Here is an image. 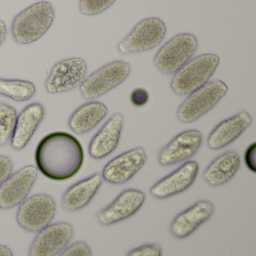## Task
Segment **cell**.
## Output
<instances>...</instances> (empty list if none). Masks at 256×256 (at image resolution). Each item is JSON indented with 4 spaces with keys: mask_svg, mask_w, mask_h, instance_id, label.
I'll return each mask as SVG.
<instances>
[{
    "mask_svg": "<svg viewBox=\"0 0 256 256\" xmlns=\"http://www.w3.org/2000/svg\"><path fill=\"white\" fill-rule=\"evenodd\" d=\"M84 154L82 144L68 133H50L37 146L36 162L38 170L49 179H70L82 168Z\"/></svg>",
    "mask_w": 256,
    "mask_h": 256,
    "instance_id": "1",
    "label": "cell"
},
{
    "mask_svg": "<svg viewBox=\"0 0 256 256\" xmlns=\"http://www.w3.org/2000/svg\"><path fill=\"white\" fill-rule=\"evenodd\" d=\"M54 18V10L50 2L34 4L13 20L12 34L14 41L20 44L35 42L50 29Z\"/></svg>",
    "mask_w": 256,
    "mask_h": 256,
    "instance_id": "2",
    "label": "cell"
},
{
    "mask_svg": "<svg viewBox=\"0 0 256 256\" xmlns=\"http://www.w3.org/2000/svg\"><path fill=\"white\" fill-rule=\"evenodd\" d=\"M220 64V58L214 54H203L190 60L172 80V90L180 96H188L209 82Z\"/></svg>",
    "mask_w": 256,
    "mask_h": 256,
    "instance_id": "3",
    "label": "cell"
},
{
    "mask_svg": "<svg viewBox=\"0 0 256 256\" xmlns=\"http://www.w3.org/2000/svg\"><path fill=\"white\" fill-rule=\"evenodd\" d=\"M228 92V86L222 80L206 83L198 90L188 96L180 104L176 118L182 124H191L212 110Z\"/></svg>",
    "mask_w": 256,
    "mask_h": 256,
    "instance_id": "4",
    "label": "cell"
},
{
    "mask_svg": "<svg viewBox=\"0 0 256 256\" xmlns=\"http://www.w3.org/2000/svg\"><path fill=\"white\" fill-rule=\"evenodd\" d=\"M198 46L196 36L182 32L170 38L154 56V64L163 76L174 74L196 54Z\"/></svg>",
    "mask_w": 256,
    "mask_h": 256,
    "instance_id": "5",
    "label": "cell"
},
{
    "mask_svg": "<svg viewBox=\"0 0 256 256\" xmlns=\"http://www.w3.org/2000/svg\"><path fill=\"white\" fill-rule=\"evenodd\" d=\"M167 28L158 18H148L138 23L131 32L118 44L120 54L142 53L152 50L164 40Z\"/></svg>",
    "mask_w": 256,
    "mask_h": 256,
    "instance_id": "6",
    "label": "cell"
},
{
    "mask_svg": "<svg viewBox=\"0 0 256 256\" xmlns=\"http://www.w3.org/2000/svg\"><path fill=\"white\" fill-rule=\"evenodd\" d=\"M131 70V65L122 60L114 61L103 66L92 72L80 85L82 96L85 100H92L106 95L124 83Z\"/></svg>",
    "mask_w": 256,
    "mask_h": 256,
    "instance_id": "7",
    "label": "cell"
},
{
    "mask_svg": "<svg viewBox=\"0 0 256 256\" xmlns=\"http://www.w3.org/2000/svg\"><path fill=\"white\" fill-rule=\"evenodd\" d=\"M56 209V203L52 196L34 194L20 205L16 220L24 230L38 232L50 224L54 218Z\"/></svg>",
    "mask_w": 256,
    "mask_h": 256,
    "instance_id": "8",
    "label": "cell"
},
{
    "mask_svg": "<svg viewBox=\"0 0 256 256\" xmlns=\"http://www.w3.org/2000/svg\"><path fill=\"white\" fill-rule=\"evenodd\" d=\"M88 66L80 58H71L56 62L46 80V90L52 94H62L80 86L86 79Z\"/></svg>",
    "mask_w": 256,
    "mask_h": 256,
    "instance_id": "9",
    "label": "cell"
},
{
    "mask_svg": "<svg viewBox=\"0 0 256 256\" xmlns=\"http://www.w3.org/2000/svg\"><path fill=\"white\" fill-rule=\"evenodd\" d=\"M146 194L137 188H127L116 198L98 211L96 220L102 226H110L128 220L134 216L144 204Z\"/></svg>",
    "mask_w": 256,
    "mask_h": 256,
    "instance_id": "10",
    "label": "cell"
},
{
    "mask_svg": "<svg viewBox=\"0 0 256 256\" xmlns=\"http://www.w3.org/2000/svg\"><path fill=\"white\" fill-rule=\"evenodd\" d=\"M148 156L143 148H133L108 162L103 168L102 176L109 184H126L142 168Z\"/></svg>",
    "mask_w": 256,
    "mask_h": 256,
    "instance_id": "11",
    "label": "cell"
},
{
    "mask_svg": "<svg viewBox=\"0 0 256 256\" xmlns=\"http://www.w3.org/2000/svg\"><path fill=\"white\" fill-rule=\"evenodd\" d=\"M74 235L70 223L49 224L38 232L29 248L28 256H56L66 248Z\"/></svg>",
    "mask_w": 256,
    "mask_h": 256,
    "instance_id": "12",
    "label": "cell"
},
{
    "mask_svg": "<svg viewBox=\"0 0 256 256\" xmlns=\"http://www.w3.org/2000/svg\"><path fill=\"white\" fill-rule=\"evenodd\" d=\"M38 176L35 166H28L10 175L0 186V208L10 210L26 199Z\"/></svg>",
    "mask_w": 256,
    "mask_h": 256,
    "instance_id": "13",
    "label": "cell"
},
{
    "mask_svg": "<svg viewBox=\"0 0 256 256\" xmlns=\"http://www.w3.org/2000/svg\"><path fill=\"white\" fill-rule=\"evenodd\" d=\"M202 143L203 136L198 130L182 132L158 151V164L163 167H169L186 161L197 154Z\"/></svg>",
    "mask_w": 256,
    "mask_h": 256,
    "instance_id": "14",
    "label": "cell"
},
{
    "mask_svg": "<svg viewBox=\"0 0 256 256\" xmlns=\"http://www.w3.org/2000/svg\"><path fill=\"white\" fill-rule=\"evenodd\" d=\"M198 172L197 162H186L154 184L150 188V194L158 200H164L180 194L194 184Z\"/></svg>",
    "mask_w": 256,
    "mask_h": 256,
    "instance_id": "15",
    "label": "cell"
},
{
    "mask_svg": "<svg viewBox=\"0 0 256 256\" xmlns=\"http://www.w3.org/2000/svg\"><path fill=\"white\" fill-rule=\"evenodd\" d=\"M214 212L215 206L212 202L206 199L198 200L173 218L169 232L176 239H185L208 222Z\"/></svg>",
    "mask_w": 256,
    "mask_h": 256,
    "instance_id": "16",
    "label": "cell"
},
{
    "mask_svg": "<svg viewBox=\"0 0 256 256\" xmlns=\"http://www.w3.org/2000/svg\"><path fill=\"white\" fill-rule=\"evenodd\" d=\"M252 122V118L246 110H240L222 121L208 136V148L212 150H218L228 146L240 138Z\"/></svg>",
    "mask_w": 256,
    "mask_h": 256,
    "instance_id": "17",
    "label": "cell"
},
{
    "mask_svg": "<svg viewBox=\"0 0 256 256\" xmlns=\"http://www.w3.org/2000/svg\"><path fill=\"white\" fill-rule=\"evenodd\" d=\"M124 120V115L118 112L104 122L90 143L89 154L92 158L102 160L116 149L120 140Z\"/></svg>",
    "mask_w": 256,
    "mask_h": 256,
    "instance_id": "18",
    "label": "cell"
},
{
    "mask_svg": "<svg viewBox=\"0 0 256 256\" xmlns=\"http://www.w3.org/2000/svg\"><path fill=\"white\" fill-rule=\"evenodd\" d=\"M102 176L96 173L70 186L64 193L61 205L67 212H76L88 206L102 185Z\"/></svg>",
    "mask_w": 256,
    "mask_h": 256,
    "instance_id": "19",
    "label": "cell"
},
{
    "mask_svg": "<svg viewBox=\"0 0 256 256\" xmlns=\"http://www.w3.org/2000/svg\"><path fill=\"white\" fill-rule=\"evenodd\" d=\"M44 108L40 103L26 106L18 116L14 134L11 140L12 148L16 150L24 149L44 119Z\"/></svg>",
    "mask_w": 256,
    "mask_h": 256,
    "instance_id": "20",
    "label": "cell"
},
{
    "mask_svg": "<svg viewBox=\"0 0 256 256\" xmlns=\"http://www.w3.org/2000/svg\"><path fill=\"white\" fill-rule=\"evenodd\" d=\"M240 166L239 154L234 150L226 151L208 164L202 176L204 180L210 186H222L234 176Z\"/></svg>",
    "mask_w": 256,
    "mask_h": 256,
    "instance_id": "21",
    "label": "cell"
},
{
    "mask_svg": "<svg viewBox=\"0 0 256 256\" xmlns=\"http://www.w3.org/2000/svg\"><path fill=\"white\" fill-rule=\"evenodd\" d=\"M108 113V109L106 104L100 102H89L73 112L68 120V126L76 134H86L96 128Z\"/></svg>",
    "mask_w": 256,
    "mask_h": 256,
    "instance_id": "22",
    "label": "cell"
},
{
    "mask_svg": "<svg viewBox=\"0 0 256 256\" xmlns=\"http://www.w3.org/2000/svg\"><path fill=\"white\" fill-rule=\"evenodd\" d=\"M36 92V88L29 80L0 78V95L16 102L31 100Z\"/></svg>",
    "mask_w": 256,
    "mask_h": 256,
    "instance_id": "23",
    "label": "cell"
},
{
    "mask_svg": "<svg viewBox=\"0 0 256 256\" xmlns=\"http://www.w3.org/2000/svg\"><path fill=\"white\" fill-rule=\"evenodd\" d=\"M17 118L14 108L6 103H0V146H5L11 142Z\"/></svg>",
    "mask_w": 256,
    "mask_h": 256,
    "instance_id": "24",
    "label": "cell"
},
{
    "mask_svg": "<svg viewBox=\"0 0 256 256\" xmlns=\"http://www.w3.org/2000/svg\"><path fill=\"white\" fill-rule=\"evenodd\" d=\"M114 2V0H101V1L82 0L79 2V10L80 13L84 16H96L108 10L113 6Z\"/></svg>",
    "mask_w": 256,
    "mask_h": 256,
    "instance_id": "25",
    "label": "cell"
},
{
    "mask_svg": "<svg viewBox=\"0 0 256 256\" xmlns=\"http://www.w3.org/2000/svg\"><path fill=\"white\" fill-rule=\"evenodd\" d=\"M162 248L160 244H146L130 250L126 256H162Z\"/></svg>",
    "mask_w": 256,
    "mask_h": 256,
    "instance_id": "26",
    "label": "cell"
},
{
    "mask_svg": "<svg viewBox=\"0 0 256 256\" xmlns=\"http://www.w3.org/2000/svg\"><path fill=\"white\" fill-rule=\"evenodd\" d=\"M59 256H92V253L86 242L78 241L62 250Z\"/></svg>",
    "mask_w": 256,
    "mask_h": 256,
    "instance_id": "27",
    "label": "cell"
},
{
    "mask_svg": "<svg viewBox=\"0 0 256 256\" xmlns=\"http://www.w3.org/2000/svg\"><path fill=\"white\" fill-rule=\"evenodd\" d=\"M13 166L11 158L7 156H0V186L12 174Z\"/></svg>",
    "mask_w": 256,
    "mask_h": 256,
    "instance_id": "28",
    "label": "cell"
},
{
    "mask_svg": "<svg viewBox=\"0 0 256 256\" xmlns=\"http://www.w3.org/2000/svg\"><path fill=\"white\" fill-rule=\"evenodd\" d=\"M149 95L143 89H137L133 91L131 95V101L136 107H143L148 103Z\"/></svg>",
    "mask_w": 256,
    "mask_h": 256,
    "instance_id": "29",
    "label": "cell"
},
{
    "mask_svg": "<svg viewBox=\"0 0 256 256\" xmlns=\"http://www.w3.org/2000/svg\"><path fill=\"white\" fill-rule=\"evenodd\" d=\"M256 143L252 144L248 146L244 155L246 166L253 173H256V162H254V155H256Z\"/></svg>",
    "mask_w": 256,
    "mask_h": 256,
    "instance_id": "30",
    "label": "cell"
},
{
    "mask_svg": "<svg viewBox=\"0 0 256 256\" xmlns=\"http://www.w3.org/2000/svg\"><path fill=\"white\" fill-rule=\"evenodd\" d=\"M7 36V28L6 24L2 20H0V46L5 41Z\"/></svg>",
    "mask_w": 256,
    "mask_h": 256,
    "instance_id": "31",
    "label": "cell"
},
{
    "mask_svg": "<svg viewBox=\"0 0 256 256\" xmlns=\"http://www.w3.org/2000/svg\"><path fill=\"white\" fill-rule=\"evenodd\" d=\"M0 256H14L10 247L5 245H0Z\"/></svg>",
    "mask_w": 256,
    "mask_h": 256,
    "instance_id": "32",
    "label": "cell"
}]
</instances>
